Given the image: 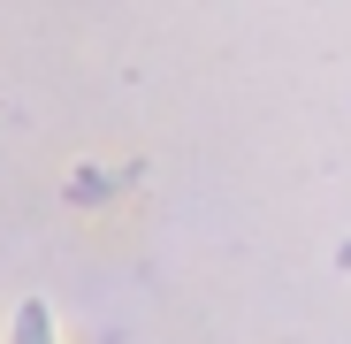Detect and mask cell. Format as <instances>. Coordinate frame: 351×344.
<instances>
[{
    "label": "cell",
    "mask_w": 351,
    "mask_h": 344,
    "mask_svg": "<svg viewBox=\"0 0 351 344\" xmlns=\"http://www.w3.org/2000/svg\"><path fill=\"white\" fill-rule=\"evenodd\" d=\"M16 344H53V321H46V306H23V314H16Z\"/></svg>",
    "instance_id": "1"
}]
</instances>
